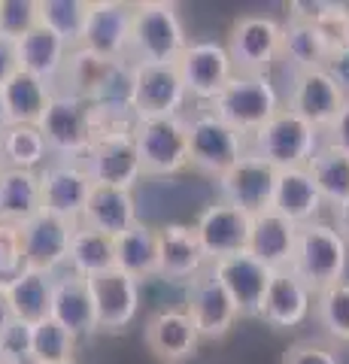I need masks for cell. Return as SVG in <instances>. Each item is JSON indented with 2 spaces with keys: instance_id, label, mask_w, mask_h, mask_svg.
I'll return each instance as SVG.
<instances>
[{
  "instance_id": "cell-31",
  "label": "cell",
  "mask_w": 349,
  "mask_h": 364,
  "mask_svg": "<svg viewBox=\"0 0 349 364\" xmlns=\"http://www.w3.org/2000/svg\"><path fill=\"white\" fill-rule=\"evenodd\" d=\"M52 291H55V277L37 270H21L16 279L6 282V298L13 306L16 322L37 325L43 318L52 316Z\"/></svg>"
},
{
  "instance_id": "cell-36",
  "label": "cell",
  "mask_w": 349,
  "mask_h": 364,
  "mask_svg": "<svg viewBox=\"0 0 349 364\" xmlns=\"http://www.w3.org/2000/svg\"><path fill=\"white\" fill-rule=\"evenodd\" d=\"M307 173L316 182L322 203L340 207V203L349 200V155L346 152L334 149V146L322 140L319 152L307 164Z\"/></svg>"
},
{
  "instance_id": "cell-12",
  "label": "cell",
  "mask_w": 349,
  "mask_h": 364,
  "mask_svg": "<svg viewBox=\"0 0 349 364\" xmlns=\"http://www.w3.org/2000/svg\"><path fill=\"white\" fill-rule=\"evenodd\" d=\"M134 4L122 0H88L85 31L76 49H85L104 61H128Z\"/></svg>"
},
{
  "instance_id": "cell-14",
  "label": "cell",
  "mask_w": 349,
  "mask_h": 364,
  "mask_svg": "<svg viewBox=\"0 0 349 364\" xmlns=\"http://www.w3.org/2000/svg\"><path fill=\"white\" fill-rule=\"evenodd\" d=\"M73 222H64L52 213H37L18 228L21 234V261L28 270L49 273L55 277L61 267H67V252H70Z\"/></svg>"
},
{
  "instance_id": "cell-11",
  "label": "cell",
  "mask_w": 349,
  "mask_h": 364,
  "mask_svg": "<svg viewBox=\"0 0 349 364\" xmlns=\"http://www.w3.org/2000/svg\"><path fill=\"white\" fill-rule=\"evenodd\" d=\"M179 79L186 85V95L200 100V104H213L219 91L231 82L234 64L228 58V49L219 40H188L176 61Z\"/></svg>"
},
{
  "instance_id": "cell-1",
  "label": "cell",
  "mask_w": 349,
  "mask_h": 364,
  "mask_svg": "<svg viewBox=\"0 0 349 364\" xmlns=\"http://www.w3.org/2000/svg\"><path fill=\"white\" fill-rule=\"evenodd\" d=\"M188 46V33L176 4L167 0H143L134 4L131 21V64H176Z\"/></svg>"
},
{
  "instance_id": "cell-38",
  "label": "cell",
  "mask_w": 349,
  "mask_h": 364,
  "mask_svg": "<svg viewBox=\"0 0 349 364\" xmlns=\"http://www.w3.org/2000/svg\"><path fill=\"white\" fill-rule=\"evenodd\" d=\"M88 18V0H40V25L55 31L73 49L82 40Z\"/></svg>"
},
{
  "instance_id": "cell-49",
  "label": "cell",
  "mask_w": 349,
  "mask_h": 364,
  "mask_svg": "<svg viewBox=\"0 0 349 364\" xmlns=\"http://www.w3.org/2000/svg\"><path fill=\"white\" fill-rule=\"evenodd\" d=\"M9 124V119H6V107H4V95H0V134H4V128Z\"/></svg>"
},
{
  "instance_id": "cell-20",
  "label": "cell",
  "mask_w": 349,
  "mask_h": 364,
  "mask_svg": "<svg viewBox=\"0 0 349 364\" xmlns=\"http://www.w3.org/2000/svg\"><path fill=\"white\" fill-rule=\"evenodd\" d=\"M88 289H92L97 328H104V331H122V328H128L137 318L140 282L128 277V273H122L119 267L92 277L88 279Z\"/></svg>"
},
{
  "instance_id": "cell-6",
  "label": "cell",
  "mask_w": 349,
  "mask_h": 364,
  "mask_svg": "<svg viewBox=\"0 0 349 364\" xmlns=\"http://www.w3.org/2000/svg\"><path fill=\"white\" fill-rule=\"evenodd\" d=\"M134 146H137L143 176H173L183 173L188 161V119H140L131 128Z\"/></svg>"
},
{
  "instance_id": "cell-23",
  "label": "cell",
  "mask_w": 349,
  "mask_h": 364,
  "mask_svg": "<svg viewBox=\"0 0 349 364\" xmlns=\"http://www.w3.org/2000/svg\"><path fill=\"white\" fill-rule=\"evenodd\" d=\"M207 264L210 261L191 225L171 222L159 228V277L173 282H191L198 273L207 270Z\"/></svg>"
},
{
  "instance_id": "cell-27",
  "label": "cell",
  "mask_w": 349,
  "mask_h": 364,
  "mask_svg": "<svg viewBox=\"0 0 349 364\" xmlns=\"http://www.w3.org/2000/svg\"><path fill=\"white\" fill-rule=\"evenodd\" d=\"M70 52H73L70 43H64L46 25H37L18 40V70L40 76L55 85L64 73V64L70 58Z\"/></svg>"
},
{
  "instance_id": "cell-10",
  "label": "cell",
  "mask_w": 349,
  "mask_h": 364,
  "mask_svg": "<svg viewBox=\"0 0 349 364\" xmlns=\"http://www.w3.org/2000/svg\"><path fill=\"white\" fill-rule=\"evenodd\" d=\"M95 182L76 158H55L40 170V210L80 225Z\"/></svg>"
},
{
  "instance_id": "cell-42",
  "label": "cell",
  "mask_w": 349,
  "mask_h": 364,
  "mask_svg": "<svg viewBox=\"0 0 349 364\" xmlns=\"http://www.w3.org/2000/svg\"><path fill=\"white\" fill-rule=\"evenodd\" d=\"M283 364H340L331 346H322L316 340H298L283 355Z\"/></svg>"
},
{
  "instance_id": "cell-35",
  "label": "cell",
  "mask_w": 349,
  "mask_h": 364,
  "mask_svg": "<svg viewBox=\"0 0 349 364\" xmlns=\"http://www.w3.org/2000/svg\"><path fill=\"white\" fill-rule=\"evenodd\" d=\"M279 58L295 67V73L304 70H322L331 58V49L325 46L316 25H304V21H286L283 25V52Z\"/></svg>"
},
{
  "instance_id": "cell-25",
  "label": "cell",
  "mask_w": 349,
  "mask_h": 364,
  "mask_svg": "<svg viewBox=\"0 0 349 364\" xmlns=\"http://www.w3.org/2000/svg\"><path fill=\"white\" fill-rule=\"evenodd\" d=\"M295 237H298V225L283 219L276 210H264V213L252 215L249 246H246V252L252 258H258L270 270H283L291 264Z\"/></svg>"
},
{
  "instance_id": "cell-44",
  "label": "cell",
  "mask_w": 349,
  "mask_h": 364,
  "mask_svg": "<svg viewBox=\"0 0 349 364\" xmlns=\"http://www.w3.org/2000/svg\"><path fill=\"white\" fill-rule=\"evenodd\" d=\"M322 140L328 146H334V149H340V152L349 155V100L343 104V109L337 112V119L322 131Z\"/></svg>"
},
{
  "instance_id": "cell-46",
  "label": "cell",
  "mask_w": 349,
  "mask_h": 364,
  "mask_svg": "<svg viewBox=\"0 0 349 364\" xmlns=\"http://www.w3.org/2000/svg\"><path fill=\"white\" fill-rule=\"evenodd\" d=\"M325 70L334 76V82L340 85L343 91H349V52H337V55H331L328 64H325Z\"/></svg>"
},
{
  "instance_id": "cell-3",
  "label": "cell",
  "mask_w": 349,
  "mask_h": 364,
  "mask_svg": "<svg viewBox=\"0 0 349 364\" xmlns=\"http://www.w3.org/2000/svg\"><path fill=\"white\" fill-rule=\"evenodd\" d=\"M322 146V131L307 119H301L295 109L283 107L264 128L249 136V149L276 170H301L313 161V155Z\"/></svg>"
},
{
  "instance_id": "cell-8",
  "label": "cell",
  "mask_w": 349,
  "mask_h": 364,
  "mask_svg": "<svg viewBox=\"0 0 349 364\" xmlns=\"http://www.w3.org/2000/svg\"><path fill=\"white\" fill-rule=\"evenodd\" d=\"M234 73L267 76L274 61L283 52V25L270 16H240L225 40Z\"/></svg>"
},
{
  "instance_id": "cell-16",
  "label": "cell",
  "mask_w": 349,
  "mask_h": 364,
  "mask_svg": "<svg viewBox=\"0 0 349 364\" xmlns=\"http://www.w3.org/2000/svg\"><path fill=\"white\" fill-rule=\"evenodd\" d=\"M191 228H195L198 243L204 249L207 261L213 264V261H219V258L246 252V246H249L252 215L231 207V203H225V200H216L198 215V222Z\"/></svg>"
},
{
  "instance_id": "cell-15",
  "label": "cell",
  "mask_w": 349,
  "mask_h": 364,
  "mask_svg": "<svg viewBox=\"0 0 349 364\" xmlns=\"http://www.w3.org/2000/svg\"><path fill=\"white\" fill-rule=\"evenodd\" d=\"M216 186H219V200L231 203V207H237L249 215H258V213L270 210L276 170L249 149L228 173H222L216 179Z\"/></svg>"
},
{
  "instance_id": "cell-45",
  "label": "cell",
  "mask_w": 349,
  "mask_h": 364,
  "mask_svg": "<svg viewBox=\"0 0 349 364\" xmlns=\"http://www.w3.org/2000/svg\"><path fill=\"white\" fill-rule=\"evenodd\" d=\"M18 73V40L0 33V88Z\"/></svg>"
},
{
  "instance_id": "cell-22",
  "label": "cell",
  "mask_w": 349,
  "mask_h": 364,
  "mask_svg": "<svg viewBox=\"0 0 349 364\" xmlns=\"http://www.w3.org/2000/svg\"><path fill=\"white\" fill-rule=\"evenodd\" d=\"M313 298H316V294L304 286V279L298 273H291L289 267L274 270L270 286L264 291V301H262V316L258 318H264L270 328H279V331L298 328L304 318L310 316Z\"/></svg>"
},
{
  "instance_id": "cell-13",
  "label": "cell",
  "mask_w": 349,
  "mask_h": 364,
  "mask_svg": "<svg viewBox=\"0 0 349 364\" xmlns=\"http://www.w3.org/2000/svg\"><path fill=\"white\" fill-rule=\"evenodd\" d=\"M82 167H85V173L92 176L95 186L134 191V186L143 179V164H140L131 131L97 136L92 143V149L82 155Z\"/></svg>"
},
{
  "instance_id": "cell-24",
  "label": "cell",
  "mask_w": 349,
  "mask_h": 364,
  "mask_svg": "<svg viewBox=\"0 0 349 364\" xmlns=\"http://www.w3.org/2000/svg\"><path fill=\"white\" fill-rule=\"evenodd\" d=\"M52 318L61 328H67L76 340L88 337L97 331V318H95V301L92 289H88L85 277L76 273H55V291H52Z\"/></svg>"
},
{
  "instance_id": "cell-4",
  "label": "cell",
  "mask_w": 349,
  "mask_h": 364,
  "mask_svg": "<svg viewBox=\"0 0 349 364\" xmlns=\"http://www.w3.org/2000/svg\"><path fill=\"white\" fill-rule=\"evenodd\" d=\"M283 109L279 91L270 76H249V73H234L231 82L219 91V97L210 104V112L228 122L231 128L252 136L258 128Z\"/></svg>"
},
{
  "instance_id": "cell-21",
  "label": "cell",
  "mask_w": 349,
  "mask_h": 364,
  "mask_svg": "<svg viewBox=\"0 0 349 364\" xmlns=\"http://www.w3.org/2000/svg\"><path fill=\"white\" fill-rule=\"evenodd\" d=\"M198 343L200 334L186 310H161L146 322V349L161 364H186Z\"/></svg>"
},
{
  "instance_id": "cell-52",
  "label": "cell",
  "mask_w": 349,
  "mask_h": 364,
  "mask_svg": "<svg viewBox=\"0 0 349 364\" xmlns=\"http://www.w3.org/2000/svg\"><path fill=\"white\" fill-rule=\"evenodd\" d=\"M0 167H4V158H0Z\"/></svg>"
},
{
  "instance_id": "cell-28",
  "label": "cell",
  "mask_w": 349,
  "mask_h": 364,
  "mask_svg": "<svg viewBox=\"0 0 349 364\" xmlns=\"http://www.w3.org/2000/svg\"><path fill=\"white\" fill-rule=\"evenodd\" d=\"M270 210H276L291 225L316 222V215L322 210V198H319L316 182H313V176L307 173V167H301V170H279Z\"/></svg>"
},
{
  "instance_id": "cell-18",
  "label": "cell",
  "mask_w": 349,
  "mask_h": 364,
  "mask_svg": "<svg viewBox=\"0 0 349 364\" xmlns=\"http://www.w3.org/2000/svg\"><path fill=\"white\" fill-rule=\"evenodd\" d=\"M186 313L195 322L200 340H219L225 337L237 322V306L228 298V291L222 289V282L213 277L207 264L204 273H198L188 282V298H186Z\"/></svg>"
},
{
  "instance_id": "cell-29",
  "label": "cell",
  "mask_w": 349,
  "mask_h": 364,
  "mask_svg": "<svg viewBox=\"0 0 349 364\" xmlns=\"http://www.w3.org/2000/svg\"><path fill=\"white\" fill-rule=\"evenodd\" d=\"M0 95H4L9 124H40L52 104V97H55V85L40 76L18 70L0 88Z\"/></svg>"
},
{
  "instance_id": "cell-41",
  "label": "cell",
  "mask_w": 349,
  "mask_h": 364,
  "mask_svg": "<svg viewBox=\"0 0 349 364\" xmlns=\"http://www.w3.org/2000/svg\"><path fill=\"white\" fill-rule=\"evenodd\" d=\"M25 270L21 261V234L16 225H0V286L16 279Z\"/></svg>"
},
{
  "instance_id": "cell-9",
  "label": "cell",
  "mask_w": 349,
  "mask_h": 364,
  "mask_svg": "<svg viewBox=\"0 0 349 364\" xmlns=\"http://www.w3.org/2000/svg\"><path fill=\"white\" fill-rule=\"evenodd\" d=\"M186 100L188 95L183 79H179L176 64H134V85H131L134 122L183 116Z\"/></svg>"
},
{
  "instance_id": "cell-51",
  "label": "cell",
  "mask_w": 349,
  "mask_h": 364,
  "mask_svg": "<svg viewBox=\"0 0 349 364\" xmlns=\"http://www.w3.org/2000/svg\"><path fill=\"white\" fill-rule=\"evenodd\" d=\"M64 364H76V361H64Z\"/></svg>"
},
{
  "instance_id": "cell-17",
  "label": "cell",
  "mask_w": 349,
  "mask_h": 364,
  "mask_svg": "<svg viewBox=\"0 0 349 364\" xmlns=\"http://www.w3.org/2000/svg\"><path fill=\"white\" fill-rule=\"evenodd\" d=\"M210 270L222 282V289L228 291L234 306H237V316H246V318L262 316V301H264V291L270 286L274 270L264 267L249 252H237V255L213 261Z\"/></svg>"
},
{
  "instance_id": "cell-34",
  "label": "cell",
  "mask_w": 349,
  "mask_h": 364,
  "mask_svg": "<svg viewBox=\"0 0 349 364\" xmlns=\"http://www.w3.org/2000/svg\"><path fill=\"white\" fill-rule=\"evenodd\" d=\"M0 158H4V167L33 170V173H40L52 161L37 124H6L0 134Z\"/></svg>"
},
{
  "instance_id": "cell-7",
  "label": "cell",
  "mask_w": 349,
  "mask_h": 364,
  "mask_svg": "<svg viewBox=\"0 0 349 364\" xmlns=\"http://www.w3.org/2000/svg\"><path fill=\"white\" fill-rule=\"evenodd\" d=\"M43 140L49 146V155L55 158H76L82 161V155L92 149L97 128H95V107L88 100L67 95V91L55 88V97L46 109V116L37 124Z\"/></svg>"
},
{
  "instance_id": "cell-2",
  "label": "cell",
  "mask_w": 349,
  "mask_h": 364,
  "mask_svg": "<svg viewBox=\"0 0 349 364\" xmlns=\"http://www.w3.org/2000/svg\"><path fill=\"white\" fill-rule=\"evenodd\" d=\"M349 264V246L337 228L328 222H307L298 225L295 252H291L289 270L298 273L313 294L337 286Z\"/></svg>"
},
{
  "instance_id": "cell-40",
  "label": "cell",
  "mask_w": 349,
  "mask_h": 364,
  "mask_svg": "<svg viewBox=\"0 0 349 364\" xmlns=\"http://www.w3.org/2000/svg\"><path fill=\"white\" fill-rule=\"evenodd\" d=\"M40 25V0H0V33L21 40Z\"/></svg>"
},
{
  "instance_id": "cell-30",
  "label": "cell",
  "mask_w": 349,
  "mask_h": 364,
  "mask_svg": "<svg viewBox=\"0 0 349 364\" xmlns=\"http://www.w3.org/2000/svg\"><path fill=\"white\" fill-rule=\"evenodd\" d=\"M40 213V173L0 167V225L21 228Z\"/></svg>"
},
{
  "instance_id": "cell-5",
  "label": "cell",
  "mask_w": 349,
  "mask_h": 364,
  "mask_svg": "<svg viewBox=\"0 0 349 364\" xmlns=\"http://www.w3.org/2000/svg\"><path fill=\"white\" fill-rule=\"evenodd\" d=\"M246 152H249V136L213 116L210 109H200L188 119V161L200 173L219 179Z\"/></svg>"
},
{
  "instance_id": "cell-32",
  "label": "cell",
  "mask_w": 349,
  "mask_h": 364,
  "mask_svg": "<svg viewBox=\"0 0 349 364\" xmlns=\"http://www.w3.org/2000/svg\"><path fill=\"white\" fill-rule=\"evenodd\" d=\"M116 267L137 282L159 277V228L137 222L116 237Z\"/></svg>"
},
{
  "instance_id": "cell-50",
  "label": "cell",
  "mask_w": 349,
  "mask_h": 364,
  "mask_svg": "<svg viewBox=\"0 0 349 364\" xmlns=\"http://www.w3.org/2000/svg\"><path fill=\"white\" fill-rule=\"evenodd\" d=\"M343 52H349V16H346V43H343Z\"/></svg>"
},
{
  "instance_id": "cell-48",
  "label": "cell",
  "mask_w": 349,
  "mask_h": 364,
  "mask_svg": "<svg viewBox=\"0 0 349 364\" xmlns=\"http://www.w3.org/2000/svg\"><path fill=\"white\" fill-rule=\"evenodd\" d=\"M334 219H337V234L346 240V246H349V200L346 203H340V207H334Z\"/></svg>"
},
{
  "instance_id": "cell-47",
  "label": "cell",
  "mask_w": 349,
  "mask_h": 364,
  "mask_svg": "<svg viewBox=\"0 0 349 364\" xmlns=\"http://www.w3.org/2000/svg\"><path fill=\"white\" fill-rule=\"evenodd\" d=\"M13 322H16V316H13V306H9V298H6V286H0V337H4V331Z\"/></svg>"
},
{
  "instance_id": "cell-43",
  "label": "cell",
  "mask_w": 349,
  "mask_h": 364,
  "mask_svg": "<svg viewBox=\"0 0 349 364\" xmlns=\"http://www.w3.org/2000/svg\"><path fill=\"white\" fill-rule=\"evenodd\" d=\"M346 4H334V0H291L286 6L291 21H304V25H319V21L331 18L334 13H340Z\"/></svg>"
},
{
  "instance_id": "cell-19",
  "label": "cell",
  "mask_w": 349,
  "mask_h": 364,
  "mask_svg": "<svg viewBox=\"0 0 349 364\" xmlns=\"http://www.w3.org/2000/svg\"><path fill=\"white\" fill-rule=\"evenodd\" d=\"M349 95L334 82V76L325 70H304L295 73L289 88V109H295L301 119H307L310 124H316L319 131H325L337 119V112L343 109Z\"/></svg>"
},
{
  "instance_id": "cell-39",
  "label": "cell",
  "mask_w": 349,
  "mask_h": 364,
  "mask_svg": "<svg viewBox=\"0 0 349 364\" xmlns=\"http://www.w3.org/2000/svg\"><path fill=\"white\" fill-rule=\"evenodd\" d=\"M313 313L331 340L349 343V279H340L337 286L319 291L313 298Z\"/></svg>"
},
{
  "instance_id": "cell-37",
  "label": "cell",
  "mask_w": 349,
  "mask_h": 364,
  "mask_svg": "<svg viewBox=\"0 0 349 364\" xmlns=\"http://www.w3.org/2000/svg\"><path fill=\"white\" fill-rule=\"evenodd\" d=\"M73 349H76V337L67 328H61L52 316L31 325V361L33 364L73 361Z\"/></svg>"
},
{
  "instance_id": "cell-33",
  "label": "cell",
  "mask_w": 349,
  "mask_h": 364,
  "mask_svg": "<svg viewBox=\"0 0 349 364\" xmlns=\"http://www.w3.org/2000/svg\"><path fill=\"white\" fill-rule=\"evenodd\" d=\"M112 267H116V240L85 225H76L70 237V252H67V270L92 279Z\"/></svg>"
},
{
  "instance_id": "cell-26",
  "label": "cell",
  "mask_w": 349,
  "mask_h": 364,
  "mask_svg": "<svg viewBox=\"0 0 349 364\" xmlns=\"http://www.w3.org/2000/svg\"><path fill=\"white\" fill-rule=\"evenodd\" d=\"M137 219V200H134V191L125 188H109V186H95L92 195H88V203L82 210L80 225L92 228V231H100L107 237H122L134 228Z\"/></svg>"
}]
</instances>
